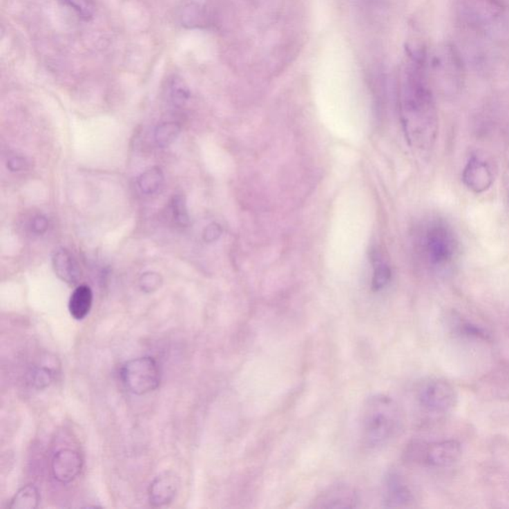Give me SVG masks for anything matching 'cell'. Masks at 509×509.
Masks as SVG:
<instances>
[{
  "label": "cell",
  "mask_w": 509,
  "mask_h": 509,
  "mask_svg": "<svg viewBox=\"0 0 509 509\" xmlns=\"http://www.w3.org/2000/svg\"><path fill=\"white\" fill-rule=\"evenodd\" d=\"M425 62L412 60L402 90V121L409 144L429 149L438 133V114L424 73Z\"/></svg>",
  "instance_id": "6da1fadb"
},
{
  "label": "cell",
  "mask_w": 509,
  "mask_h": 509,
  "mask_svg": "<svg viewBox=\"0 0 509 509\" xmlns=\"http://www.w3.org/2000/svg\"><path fill=\"white\" fill-rule=\"evenodd\" d=\"M402 422V412L392 398L371 396L362 408V442L369 449L384 447L399 434Z\"/></svg>",
  "instance_id": "7a4b0ae2"
},
{
  "label": "cell",
  "mask_w": 509,
  "mask_h": 509,
  "mask_svg": "<svg viewBox=\"0 0 509 509\" xmlns=\"http://www.w3.org/2000/svg\"><path fill=\"white\" fill-rule=\"evenodd\" d=\"M420 250L427 266L432 271L443 275L452 270L458 260L460 242L448 222L434 218L423 228Z\"/></svg>",
  "instance_id": "3957f363"
},
{
  "label": "cell",
  "mask_w": 509,
  "mask_h": 509,
  "mask_svg": "<svg viewBox=\"0 0 509 509\" xmlns=\"http://www.w3.org/2000/svg\"><path fill=\"white\" fill-rule=\"evenodd\" d=\"M461 443L454 440L426 443L413 441L405 449V460L432 468H445L458 463L461 458Z\"/></svg>",
  "instance_id": "277c9868"
},
{
  "label": "cell",
  "mask_w": 509,
  "mask_h": 509,
  "mask_svg": "<svg viewBox=\"0 0 509 509\" xmlns=\"http://www.w3.org/2000/svg\"><path fill=\"white\" fill-rule=\"evenodd\" d=\"M119 375L126 390L137 396L153 392L160 384V366L153 357H139L126 362Z\"/></svg>",
  "instance_id": "5b68a950"
},
{
  "label": "cell",
  "mask_w": 509,
  "mask_h": 509,
  "mask_svg": "<svg viewBox=\"0 0 509 509\" xmlns=\"http://www.w3.org/2000/svg\"><path fill=\"white\" fill-rule=\"evenodd\" d=\"M418 399L427 411L445 414L454 408L458 401V395L449 382L434 379L421 387Z\"/></svg>",
  "instance_id": "8992f818"
},
{
  "label": "cell",
  "mask_w": 509,
  "mask_h": 509,
  "mask_svg": "<svg viewBox=\"0 0 509 509\" xmlns=\"http://www.w3.org/2000/svg\"><path fill=\"white\" fill-rule=\"evenodd\" d=\"M82 457L75 450H60L52 459V476L62 485L74 481L82 472Z\"/></svg>",
  "instance_id": "52a82bcc"
},
{
  "label": "cell",
  "mask_w": 509,
  "mask_h": 509,
  "mask_svg": "<svg viewBox=\"0 0 509 509\" xmlns=\"http://www.w3.org/2000/svg\"><path fill=\"white\" fill-rule=\"evenodd\" d=\"M359 497L352 486L337 483L323 490L312 501L314 508H357Z\"/></svg>",
  "instance_id": "ba28073f"
},
{
  "label": "cell",
  "mask_w": 509,
  "mask_h": 509,
  "mask_svg": "<svg viewBox=\"0 0 509 509\" xmlns=\"http://www.w3.org/2000/svg\"><path fill=\"white\" fill-rule=\"evenodd\" d=\"M463 181L465 186L474 193H483L492 185V169L479 156H472L463 169Z\"/></svg>",
  "instance_id": "9c48e42d"
},
{
  "label": "cell",
  "mask_w": 509,
  "mask_h": 509,
  "mask_svg": "<svg viewBox=\"0 0 509 509\" xmlns=\"http://www.w3.org/2000/svg\"><path fill=\"white\" fill-rule=\"evenodd\" d=\"M383 502L386 508H408L414 502L413 492L400 474L391 472L385 479Z\"/></svg>",
  "instance_id": "30bf717a"
},
{
  "label": "cell",
  "mask_w": 509,
  "mask_h": 509,
  "mask_svg": "<svg viewBox=\"0 0 509 509\" xmlns=\"http://www.w3.org/2000/svg\"><path fill=\"white\" fill-rule=\"evenodd\" d=\"M180 486V479L171 472L155 477L148 488L149 502L155 508H162L173 501Z\"/></svg>",
  "instance_id": "8fae6325"
},
{
  "label": "cell",
  "mask_w": 509,
  "mask_h": 509,
  "mask_svg": "<svg viewBox=\"0 0 509 509\" xmlns=\"http://www.w3.org/2000/svg\"><path fill=\"white\" fill-rule=\"evenodd\" d=\"M52 263L56 275L63 282L74 285L80 279V267L74 256L67 249L60 248L56 250L52 258Z\"/></svg>",
  "instance_id": "7c38bea8"
},
{
  "label": "cell",
  "mask_w": 509,
  "mask_h": 509,
  "mask_svg": "<svg viewBox=\"0 0 509 509\" xmlns=\"http://www.w3.org/2000/svg\"><path fill=\"white\" fill-rule=\"evenodd\" d=\"M93 291L89 286L77 287L69 300V311L76 320H82L90 314L93 305Z\"/></svg>",
  "instance_id": "4fadbf2b"
},
{
  "label": "cell",
  "mask_w": 509,
  "mask_h": 509,
  "mask_svg": "<svg viewBox=\"0 0 509 509\" xmlns=\"http://www.w3.org/2000/svg\"><path fill=\"white\" fill-rule=\"evenodd\" d=\"M40 502V493L34 485H27L19 490L11 499L8 506L10 509H34L37 508Z\"/></svg>",
  "instance_id": "5bb4252c"
},
{
  "label": "cell",
  "mask_w": 509,
  "mask_h": 509,
  "mask_svg": "<svg viewBox=\"0 0 509 509\" xmlns=\"http://www.w3.org/2000/svg\"><path fill=\"white\" fill-rule=\"evenodd\" d=\"M164 177L162 169L158 167H153L148 171H144L137 180L140 189L142 193L151 194L156 193L162 189V183H164Z\"/></svg>",
  "instance_id": "9a60e30c"
},
{
  "label": "cell",
  "mask_w": 509,
  "mask_h": 509,
  "mask_svg": "<svg viewBox=\"0 0 509 509\" xmlns=\"http://www.w3.org/2000/svg\"><path fill=\"white\" fill-rule=\"evenodd\" d=\"M180 133V126L175 123H164L157 126L155 133L156 144L162 148L173 144Z\"/></svg>",
  "instance_id": "2e32d148"
},
{
  "label": "cell",
  "mask_w": 509,
  "mask_h": 509,
  "mask_svg": "<svg viewBox=\"0 0 509 509\" xmlns=\"http://www.w3.org/2000/svg\"><path fill=\"white\" fill-rule=\"evenodd\" d=\"M169 210H171V218L175 225L181 228L186 227L189 222V217L186 203L182 195L173 196L171 205H169Z\"/></svg>",
  "instance_id": "e0dca14e"
},
{
  "label": "cell",
  "mask_w": 509,
  "mask_h": 509,
  "mask_svg": "<svg viewBox=\"0 0 509 509\" xmlns=\"http://www.w3.org/2000/svg\"><path fill=\"white\" fill-rule=\"evenodd\" d=\"M55 373L46 366H38L34 368L29 374V382L37 389H44L53 381Z\"/></svg>",
  "instance_id": "ac0fdd59"
},
{
  "label": "cell",
  "mask_w": 509,
  "mask_h": 509,
  "mask_svg": "<svg viewBox=\"0 0 509 509\" xmlns=\"http://www.w3.org/2000/svg\"><path fill=\"white\" fill-rule=\"evenodd\" d=\"M181 23L189 28L199 27L203 23V12L198 4H189L182 9L180 15Z\"/></svg>",
  "instance_id": "d6986e66"
},
{
  "label": "cell",
  "mask_w": 509,
  "mask_h": 509,
  "mask_svg": "<svg viewBox=\"0 0 509 509\" xmlns=\"http://www.w3.org/2000/svg\"><path fill=\"white\" fill-rule=\"evenodd\" d=\"M65 2L76 11L84 21H90L95 15L96 4L94 0H65Z\"/></svg>",
  "instance_id": "ffe728a7"
},
{
  "label": "cell",
  "mask_w": 509,
  "mask_h": 509,
  "mask_svg": "<svg viewBox=\"0 0 509 509\" xmlns=\"http://www.w3.org/2000/svg\"><path fill=\"white\" fill-rule=\"evenodd\" d=\"M391 280V270L388 265L375 260L374 275L372 279V288L374 291L385 288Z\"/></svg>",
  "instance_id": "44dd1931"
},
{
  "label": "cell",
  "mask_w": 509,
  "mask_h": 509,
  "mask_svg": "<svg viewBox=\"0 0 509 509\" xmlns=\"http://www.w3.org/2000/svg\"><path fill=\"white\" fill-rule=\"evenodd\" d=\"M189 88L181 81H174L171 88V99L175 107H182L189 99Z\"/></svg>",
  "instance_id": "7402d4cb"
},
{
  "label": "cell",
  "mask_w": 509,
  "mask_h": 509,
  "mask_svg": "<svg viewBox=\"0 0 509 509\" xmlns=\"http://www.w3.org/2000/svg\"><path fill=\"white\" fill-rule=\"evenodd\" d=\"M162 285V277L156 273H146L140 280V289L146 293H153Z\"/></svg>",
  "instance_id": "603a6c76"
},
{
  "label": "cell",
  "mask_w": 509,
  "mask_h": 509,
  "mask_svg": "<svg viewBox=\"0 0 509 509\" xmlns=\"http://www.w3.org/2000/svg\"><path fill=\"white\" fill-rule=\"evenodd\" d=\"M31 229L36 234H43L47 229H48V220L46 217L39 216L34 217L32 222H31Z\"/></svg>",
  "instance_id": "cb8c5ba5"
},
{
  "label": "cell",
  "mask_w": 509,
  "mask_h": 509,
  "mask_svg": "<svg viewBox=\"0 0 509 509\" xmlns=\"http://www.w3.org/2000/svg\"><path fill=\"white\" fill-rule=\"evenodd\" d=\"M221 228L220 226L217 225V224H211V225L208 226L207 228L205 229L204 232V240L206 242H213L215 240H217L220 237L221 235Z\"/></svg>",
  "instance_id": "d4e9b609"
},
{
  "label": "cell",
  "mask_w": 509,
  "mask_h": 509,
  "mask_svg": "<svg viewBox=\"0 0 509 509\" xmlns=\"http://www.w3.org/2000/svg\"><path fill=\"white\" fill-rule=\"evenodd\" d=\"M25 165L24 160L21 157H12L8 162L9 169L12 171H18L23 169Z\"/></svg>",
  "instance_id": "484cf974"
}]
</instances>
